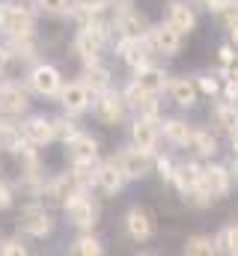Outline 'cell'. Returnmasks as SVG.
I'll return each mask as SVG.
<instances>
[{
	"instance_id": "cell-1",
	"label": "cell",
	"mask_w": 238,
	"mask_h": 256,
	"mask_svg": "<svg viewBox=\"0 0 238 256\" xmlns=\"http://www.w3.org/2000/svg\"><path fill=\"white\" fill-rule=\"evenodd\" d=\"M104 45H108V21H102V15H98L96 21L78 27L74 39H72V48H74V54H78L84 63H86V60H98V54H102Z\"/></svg>"
},
{
	"instance_id": "cell-2",
	"label": "cell",
	"mask_w": 238,
	"mask_h": 256,
	"mask_svg": "<svg viewBox=\"0 0 238 256\" xmlns=\"http://www.w3.org/2000/svg\"><path fill=\"white\" fill-rule=\"evenodd\" d=\"M36 27L33 21V6L27 0H15V3H0V30L9 39L18 36H30Z\"/></svg>"
},
{
	"instance_id": "cell-3",
	"label": "cell",
	"mask_w": 238,
	"mask_h": 256,
	"mask_svg": "<svg viewBox=\"0 0 238 256\" xmlns=\"http://www.w3.org/2000/svg\"><path fill=\"white\" fill-rule=\"evenodd\" d=\"M62 208H66L68 224L78 226V230H84V232H90V230L98 224V206H96V200L86 191H74L66 202H62Z\"/></svg>"
},
{
	"instance_id": "cell-4",
	"label": "cell",
	"mask_w": 238,
	"mask_h": 256,
	"mask_svg": "<svg viewBox=\"0 0 238 256\" xmlns=\"http://www.w3.org/2000/svg\"><path fill=\"white\" fill-rule=\"evenodd\" d=\"M114 161H116L119 173L125 176V182H137V179H146L152 173V155L143 152V149H137V146L119 149L116 155H114Z\"/></svg>"
},
{
	"instance_id": "cell-5",
	"label": "cell",
	"mask_w": 238,
	"mask_h": 256,
	"mask_svg": "<svg viewBox=\"0 0 238 256\" xmlns=\"http://www.w3.org/2000/svg\"><path fill=\"white\" fill-rule=\"evenodd\" d=\"M90 108H92V116L102 126H119L125 120V114H128V104H125L122 92H116V90H104V92L92 96Z\"/></svg>"
},
{
	"instance_id": "cell-6",
	"label": "cell",
	"mask_w": 238,
	"mask_h": 256,
	"mask_svg": "<svg viewBox=\"0 0 238 256\" xmlns=\"http://www.w3.org/2000/svg\"><path fill=\"white\" fill-rule=\"evenodd\" d=\"M146 42H149L152 54H161V57H176L178 51H182L184 36H182L178 30H173L167 21H161V24H149V30H146Z\"/></svg>"
},
{
	"instance_id": "cell-7",
	"label": "cell",
	"mask_w": 238,
	"mask_h": 256,
	"mask_svg": "<svg viewBox=\"0 0 238 256\" xmlns=\"http://www.w3.org/2000/svg\"><path fill=\"white\" fill-rule=\"evenodd\" d=\"M200 185H202V191L208 194L212 200H226L232 194V185H236L230 164H206Z\"/></svg>"
},
{
	"instance_id": "cell-8",
	"label": "cell",
	"mask_w": 238,
	"mask_h": 256,
	"mask_svg": "<svg viewBox=\"0 0 238 256\" xmlns=\"http://www.w3.org/2000/svg\"><path fill=\"white\" fill-rule=\"evenodd\" d=\"M158 140H161V120H155V116H140V114H137L134 122H131V146H137V149L155 155V152H158Z\"/></svg>"
},
{
	"instance_id": "cell-9",
	"label": "cell",
	"mask_w": 238,
	"mask_h": 256,
	"mask_svg": "<svg viewBox=\"0 0 238 256\" xmlns=\"http://www.w3.org/2000/svg\"><path fill=\"white\" fill-rule=\"evenodd\" d=\"M122 98H125V104H128L131 110H137L140 116H155V120H161V102H158V96L146 92L137 80H131V84L122 90Z\"/></svg>"
},
{
	"instance_id": "cell-10",
	"label": "cell",
	"mask_w": 238,
	"mask_h": 256,
	"mask_svg": "<svg viewBox=\"0 0 238 256\" xmlns=\"http://www.w3.org/2000/svg\"><path fill=\"white\" fill-rule=\"evenodd\" d=\"M125 232H128V238L137 242V244L149 242V238L155 236V218L149 214V208H143V206H131L128 214H125Z\"/></svg>"
},
{
	"instance_id": "cell-11",
	"label": "cell",
	"mask_w": 238,
	"mask_h": 256,
	"mask_svg": "<svg viewBox=\"0 0 238 256\" xmlns=\"http://www.w3.org/2000/svg\"><path fill=\"white\" fill-rule=\"evenodd\" d=\"M164 21L178 30L182 36H190L194 30H196V9H194V3H188V0H170L167 3V9H164Z\"/></svg>"
},
{
	"instance_id": "cell-12",
	"label": "cell",
	"mask_w": 238,
	"mask_h": 256,
	"mask_svg": "<svg viewBox=\"0 0 238 256\" xmlns=\"http://www.w3.org/2000/svg\"><path fill=\"white\" fill-rule=\"evenodd\" d=\"M30 108V92L21 86V80H3L0 84V114L18 116Z\"/></svg>"
},
{
	"instance_id": "cell-13",
	"label": "cell",
	"mask_w": 238,
	"mask_h": 256,
	"mask_svg": "<svg viewBox=\"0 0 238 256\" xmlns=\"http://www.w3.org/2000/svg\"><path fill=\"white\" fill-rule=\"evenodd\" d=\"M27 80H30V90L36 96H57L60 86H62V74H60L57 66H51V63L33 66V72H30Z\"/></svg>"
},
{
	"instance_id": "cell-14",
	"label": "cell",
	"mask_w": 238,
	"mask_h": 256,
	"mask_svg": "<svg viewBox=\"0 0 238 256\" xmlns=\"http://www.w3.org/2000/svg\"><path fill=\"white\" fill-rule=\"evenodd\" d=\"M18 226H21L27 236H33V238H45V236H51L54 220H51V214L45 212V206H27V208L21 212V218H18Z\"/></svg>"
},
{
	"instance_id": "cell-15",
	"label": "cell",
	"mask_w": 238,
	"mask_h": 256,
	"mask_svg": "<svg viewBox=\"0 0 238 256\" xmlns=\"http://www.w3.org/2000/svg\"><path fill=\"white\" fill-rule=\"evenodd\" d=\"M60 104H62V110L66 114H84V110H90V104H92V92L80 84V80H72V84H62L57 92Z\"/></svg>"
},
{
	"instance_id": "cell-16",
	"label": "cell",
	"mask_w": 238,
	"mask_h": 256,
	"mask_svg": "<svg viewBox=\"0 0 238 256\" xmlns=\"http://www.w3.org/2000/svg\"><path fill=\"white\" fill-rule=\"evenodd\" d=\"M66 155L68 161H98V137H92L90 131H74L66 140Z\"/></svg>"
},
{
	"instance_id": "cell-17",
	"label": "cell",
	"mask_w": 238,
	"mask_h": 256,
	"mask_svg": "<svg viewBox=\"0 0 238 256\" xmlns=\"http://www.w3.org/2000/svg\"><path fill=\"white\" fill-rule=\"evenodd\" d=\"M42 200L48 202V206H62L68 196L74 191H80L78 188V182H74V176L72 173H60V176H54V179H48V182H42Z\"/></svg>"
},
{
	"instance_id": "cell-18",
	"label": "cell",
	"mask_w": 238,
	"mask_h": 256,
	"mask_svg": "<svg viewBox=\"0 0 238 256\" xmlns=\"http://www.w3.org/2000/svg\"><path fill=\"white\" fill-rule=\"evenodd\" d=\"M116 51H119V57H122V63L128 66L131 72H137V68H143L146 63H152V48H149L146 36H140V39H125V42H119Z\"/></svg>"
},
{
	"instance_id": "cell-19",
	"label": "cell",
	"mask_w": 238,
	"mask_h": 256,
	"mask_svg": "<svg viewBox=\"0 0 238 256\" xmlns=\"http://www.w3.org/2000/svg\"><path fill=\"white\" fill-rule=\"evenodd\" d=\"M92 185H96L102 194H108V196H116V194L125 188V176L119 173V167H116V161H114V158H110V161H102V164H96Z\"/></svg>"
},
{
	"instance_id": "cell-20",
	"label": "cell",
	"mask_w": 238,
	"mask_h": 256,
	"mask_svg": "<svg viewBox=\"0 0 238 256\" xmlns=\"http://www.w3.org/2000/svg\"><path fill=\"white\" fill-rule=\"evenodd\" d=\"M200 179H202V164H200V158H188V161H178L176 167H173V179H170V185H176L178 196H182L184 191L196 188Z\"/></svg>"
},
{
	"instance_id": "cell-21",
	"label": "cell",
	"mask_w": 238,
	"mask_h": 256,
	"mask_svg": "<svg viewBox=\"0 0 238 256\" xmlns=\"http://www.w3.org/2000/svg\"><path fill=\"white\" fill-rule=\"evenodd\" d=\"M184 149H190L194 158H206V161H212V158L220 152V140H218V134H212L208 128H196L194 126L190 140H188Z\"/></svg>"
},
{
	"instance_id": "cell-22",
	"label": "cell",
	"mask_w": 238,
	"mask_h": 256,
	"mask_svg": "<svg viewBox=\"0 0 238 256\" xmlns=\"http://www.w3.org/2000/svg\"><path fill=\"white\" fill-rule=\"evenodd\" d=\"M80 84H84L92 96H98V92L110 90V68L102 63V60H86L84 68H80Z\"/></svg>"
},
{
	"instance_id": "cell-23",
	"label": "cell",
	"mask_w": 238,
	"mask_h": 256,
	"mask_svg": "<svg viewBox=\"0 0 238 256\" xmlns=\"http://www.w3.org/2000/svg\"><path fill=\"white\" fill-rule=\"evenodd\" d=\"M212 122H214V128H218L224 137L236 140L238 137V108L230 104L226 98H224V102H214V104H212Z\"/></svg>"
},
{
	"instance_id": "cell-24",
	"label": "cell",
	"mask_w": 238,
	"mask_h": 256,
	"mask_svg": "<svg viewBox=\"0 0 238 256\" xmlns=\"http://www.w3.org/2000/svg\"><path fill=\"white\" fill-rule=\"evenodd\" d=\"M134 80H137L146 92L161 96V92L167 90V84H170V74H167V68H164V66L146 63L143 68H137V72H134Z\"/></svg>"
},
{
	"instance_id": "cell-25",
	"label": "cell",
	"mask_w": 238,
	"mask_h": 256,
	"mask_svg": "<svg viewBox=\"0 0 238 256\" xmlns=\"http://www.w3.org/2000/svg\"><path fill=\"white\" fill-rule=\"evenodd\" d=\"M167 90H170V98L176 102L178 108H196V102H200V90H196V84H194V78H188V74H178L173 78L170 84H167Z\"/></svg>"
},
{
	"instance_id": "cell-26",
	"label": "cell",
	"mask_w": 238,
	"mask_h": 256,
	"mask_svg": "<svg viewBox=\"0 0 238 256\" xmlns=\"http://www.w3.org/2000/svg\"><path fill=\"white\" fill-rule=\"evenodd\" d=\"M24 140L27 143H33V146H48V143H54V128H51V120L48 116H30L24 126Z\"/></svg>"
},
{
	"instance_id": "cell-27",
	"label": "cell",
	"mask_w": 238,
	"mask_h": 256,
	"mask_svg": "<svg viewBox=\"0 0 238 256\" xmlns=\"http://www.w3.org/2000/svg\"><path fill=\"white\" fill-rule=\"evenodd\" d=\"M190 131H194V126H190L188 120H182V116H170V120L161 122V137H164L170 146H188Z\"/></svg>"
},
{
	"instance_id": "cell-28",
	"label": "cell",
	"mask_w": 238,
	"mask_h": 256,
	"mask_svg": "<svg viewBox=\"0 0 238 256\" xmlns=\"http://www.w3.org/2000/svg\"><path fill=\"white\" fill-rule=\"evenodd\" d=\"M214 248H218V254L238 256V224H226V226L214 236Z\"/></svg>"
},
{
	"instance_id": "cell-29",
	"label": "cell",
	"mask_w": 238,
	"mask_h": 256,
	"mask_svg": "<svg viewBox=\"0 0 238 256\" xmlns=\"http://www.w3.org/2000/svg\"><path fill=\"white\" fill-rule=\"evenodd\" d=\"M24 143H27V140H24V131H21V126L0 122V149H9V152H15V155H18V149H21Z\"/></svg>"
},
{
	"instance_id": "cell-30",
	"label": "cell",
	"mask_w": 238,
	"mask_h": 256,
	"mask_svg": "<svg viewBox=\"0 0 238 256\" xmlns=\"http://www.w3.org/2000/svg\"><path fill=\"white\" fill-rule=\"evenodd\" d=\"M72 254H78V256H102L104 254V244L92 236V230L90 232H84V236H78L74 242H72V248H68Z\"/></svg>"
},
{
	"instance_id": "cell-31",
	"label": "cell",
	"mask_w": 238,
	"mask_h": 256,
	"mask_svg": "<svg viewBox=\"0 0 238 256\" xmlns=\"http://www.w3.org/2000/svg\"><path fill=\"white\" fill-rule=\"evenodd\" d=\"M182 250H184L188 256H214V254H218V248H214V238H212V236H188Z\"/></svg>"
},
{
	"instance_id": "cell-32",
	"label": "cell",
	"mask_w": 238,
	"mask_h": 256,
	"mask_svg": "<svg viewBox=\"0 0 238 256\" xmlns=\"http://www.w3.org/2000/svg\"><path fill=\"white\" fill-rule=\"evenodd\" d=\"M9 54H12V57H21V60H36V57H39V42H36V36L30 33V36L12 39Z\"/></svg>"
},
{
	"instance_id": "cell-33",
	"label": "cell",
	"mask_w": 238,
	"mask_h": 256,
	"mask_svg": "<svg viewBox=\"0 0 238 256\" xmlns=\"http://www.w3.org/2000/svg\"><path fill=\"white\" fill-rule=\"evenodd\" d=\"M194 84H196L200 96H206V98H218L220 96V78L218 74H196Z\"/></svg>"
},
{
	"instance_id": "cell-34",
	"label": "cell",
	"mask_w": 238,
	"mask_h": 256,
	"mask_svg": "<svg viewBox=\"0 0 238 256\" xmlns=\"http://www.w3.org/2000/svg\"><path fill=\"white\" fill-rule=\"evenodd\" d=\"M182 200H184V206H188V208H196V212H202V208H208V206L214 202L208 194L202 191V185H196V188L184 191V194H182Z\"/></svg>"
},
{
	"instance_id": "cell-35",
	"label": "cell",
	"mask_w": 238,
	"mask_h": 256,
	"mask_svg": "<svg viewBox=\"0 0 238 256\" xmlns=\"http://www.w3.org/2000/svg\"><path fill=\"white\" fill-rule=\"evenodd\" d=\"M214 18H218V24H220L226 33H230V30H236V27H238V3L230 0L226 6H220V9L214 12Z\"/></svg>"
},
{
	"instance_id": "cell-36",
	"label": "cell",
	"mask_w": 238,
	"mask_h": 256,
	"mask_svg": "<svg viewBox=\"0 0 238 256\" xmlns=\"http://www.w3.org/2000/svg\"><path fill=\"white\" fill-rule=\"evenodd\" d=\"M33 6L45 15H54V18L68 15V0H33Z\"/></svg>"
},
{
	"instance_id": "cell-37",
	"label": "cell",
	"mask_w": 238,
	"mask_h": 256,
	"mask_svg": "<svg viewBox=\"0 0 238 256\" xmlns=\"http://www.w3.org/2000/svg\"><path fill=\"white\" fill-rule=\"evenodd\" d=\"M51 128H54V140H60V143H66V140L78 131L68 116H57V120H51Z\"/></svg>"
},
{
	"instance_id": "cell-38",
	"label": "cell",
	"mask_w": 238,
	"mask_h": 256,
	"mask_svg": "<svg viewBox=\"0 0 238 256\" xmlns=\"http://www.w3.org/2000/svg\"><path fill=\"white\" fill-rule=\"evenodd\" d=\"M152 158H155V155H152ZM173 167H176V161H173L170 155H158V158H155V170H158L161 182H167V185H170V179H173Z\"/></svg>"
},
{
	"instance_id": "cell-39",
	"label": "cell",
	"mask_w": 238,
	"mask_h": 256,
	"mask_svg": "<svg viewBox=\"0 0 238 256\" xmlns=\"http://www.w3.org/2000/svg\"><path fill=\"white\" fill-rule=\"evenodd\" d=\"M0 254L3 256H24L27 254V244L21 238H6V242H0Z\"/></svg>"
},
{
	"instance_id": "cell-40",
	"label": "cell",
	"mask_w": 238,
	"mask_h": 256,
	"mask_svg": "<svg viewBox=\"0 0 238 256\" xmlns=\"http://www.w3.org/2000/svg\"><path fill=\"white\" fill-rule=\"evenodd\" d=\"M220 96H224L230 104L238 108V78H226V80L220 84Z\"/></svg>"
},
{
	"instance_id": "cell-41",
	"label": "cell",
	"mask_w": 238,
	"mask_h": 256,
	"mask_svg": "<svg viewBox=\"0 0 238 256\" xmlns=\"http://www.w3.org/2000/svg\"><path fill=\"white\" fill-rule=\"evenodd\" d=\"M72 6L86 9V12H104V9H110V0H72Z\"/></svg>"
},
{
	"instance_id": "cell-42",
	"label": "cell",
	"mask_w": 238,
	"mask_h": 256,
	"mask_svg": "<svg viewBox=\"0 0 238 256\" xmlns=\"http://www.w3.org/2000/svg\"><path fill=\"white\" fill-rule=\"evenodd\" d=\"M232 57H236V48H232V42H224V45L218 48V63H220V68H226V66L232 63Z\"/></svg>"
},
{
	"instance_id": "cell-43",
	"label": "cell",
	"mask_w": 238,
	"mask_h": 256,
	"mask_svg": "<svg viewBox=\"0 0 238 256\" xmlns=\"http://www.w3.org/2000/svg\"><path fill=\"white\" fill-rule=\"evenodd\" d=\"M190 3H194V9H202V12H212V15H214V12H218L220 6H226L230 0H190Z\"/></svg>"
},
{
	"instance_id": "cell-44",
	"label": "cell",
	"mask_w": 238,
	"mask_h": 256,
	"mask_svg": "<svg viewBox=\"0 0 238 256\" xmlns=\"http://www.w3.org/2000/svg\"><path fill=\"white\" fill-rule=\"evenodd\" d=\"M9 206H12V188H9V182L0 179V212L9 208Z\"/></svg>"
},
{
	"instance_id": "cell-45",
	"label": "cell",
	"mask_w": 238,
	"mask_h": 256,
	"mask_svg": "<svg viewBox=\"0 0 238 256\" xmlns=\"http://www.w3.org/2000/svg\"><path fill=\"white\" fill-rule=\"evenodd\" d=\"M9 60H12V54H9V48H6V45H0V74L6 72V66H9Z\"/></svg>"
},
{
	"instance_id": "cell-46",
	"label": "cell",
	"mask_w": 238,
	"mask_h": 256,
	"mask_svg": "<svg viewBox=\"0 0 238 256\" xmlns=\"http://www.w3.org/2000/svg\"><path fill=\"white\" fill-rule=\"evenodd\" d=\"M232 3H238V0H232Z\"/></svg>"
}]
</instances>
